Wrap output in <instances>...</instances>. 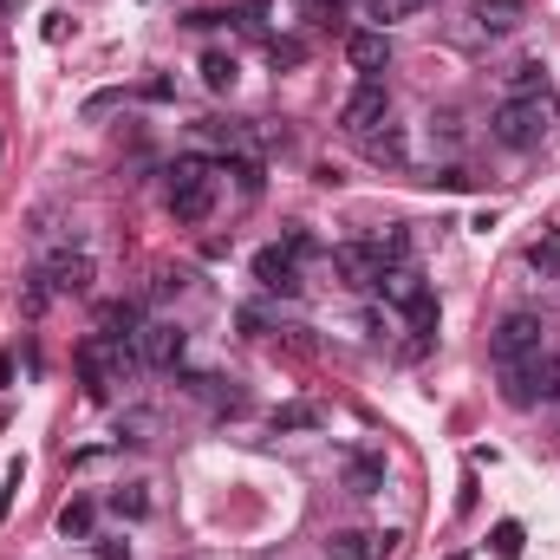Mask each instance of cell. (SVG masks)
<instances>
[{
  "mask_svg": "<svg viewBox=\"0 0 560 560\" xmlns=\"http://www.w3.org/2000/svg\"><path fill=\"white\" fill-rule=\"evenodd\" d=\"M202 85H209V92H235V59L209 46V52H202Z\"/></svg>",
  "mask_w": 560,
  "mask_h": 560,
  "instance_id": "18",
  "label": "cell"
},
{
  "mask_svg": "<svg viewBox=\"0 0 560 560\" xmlns=\"http://www.w3.org/2000/svg\"><path fill=\"white\" fill-rule=\"evenodd\" d=\"M92 522H98L92 502H66V509H59V535H66V541H92Z\"/></svg>",
  "mask_w": 560,
  "mask_h": 560,
  "instance_id": "17",
  "label": "cell"
},
{
  "mask_svg": "<svg viewBox=\"0 0 560 560\" xmlns=\"http://www.w3.org/2000/svg\"><path fill=\"white\" fill-rule=\"evenodd\" d=\"M332 268L352 280V287H372V280L385 275V261H378L372 242H346V248H332Z\"/></svg>",
  "mask_w": 560,
  "mask_h": 560,
  "instance_id": "9",
  "label": "cell"
},
{
  "mask_svg": "<svg viewBox=\"0 0 560 560\" xmlns=\"http://www.w3.org/2000/svg\"><path fill=\"white\" fill-rule=\"evenodd\" d=\"M528 268H535V275H555L560 268V229H548L541 242H528Z\"/></svg>",
  "mask_w": 560,
  "mask_h": 560,
  "instance_id": "20",
  "label": "cell"
},
{
  "mask_svg": "<svg viewBox=\"0 0 560 560\" xmlns=\"http://www.w3.org/2000/svg\"><path fill=\"white\" fill-rule=\"evenodd\" d=\"M482 33H515L522 20H528V0H476V13H469Z\"/></svg>",
  "mask_w": 560,
  "mask_h": 560,
  "instance_id": "12",
  "label": "cell"
},
{
  "mask_svg": "<svg viewBox=\"0 0 560 560\" xmlns=\"http://www.w3.org/2000/svg\"><path fill=\"white\" fill-rule=\"evenodd\" d=\"M430 131H436V138H443V143H456V138H463V125H456L450 112H443V118H430Z\"/></svg>",
  "mask_w": 560,
  "mask_h": 560,
  "instance_id": "25",
  "label": "cell"
},
{
  "mask_svg": "<svg viewBox=\"0 0 560 560\" xmlns=\"http://www.w3.org/2000/svg\"><path fill=\"white\" fill-rule=\"evenodd\" d=\"M535 398H541V405H560V346H555V352H541V378H535Z\"/></svg>",
  "mask_w": 560,
  "mask_h": 560,
  "instance_id": "21",
  "label": "cell"
},
{
  "mask_svg": "<svg viewBox=\"0 0 560 560\" xmlns=\"http://www.w3.org/2000/svg\"><path fill=\"white\" fill-rule=\"evenodd\" d=\"M502 85H509V98H548V66L541 59H515L502 72Z\"/></svg>",
  "mask_w": 560,
  "mask_h": 560,
  "instance_id": "13",
  "label": "cell"
},
{
  "mask_svg": "<svg viewBox=\"0 0 560 560\" xmlns=\"http://www.w3.org/2000/svg\"><path fill=\"white\" fill-rule=\"evenodd\" d=\"M20 7H26V0H0V26H7V20H13Z\"/></svg>",
  "mask_w": 560,
  "mask_h": 560,
  "instance_id": "27",
  "label": "cell"
},
{
  "mask_svg": "<svg viewBox=\"0 0 560 560\" xmlns=\"http://www.w3.org/2000/svg\"><path fill=\"white\" fill-rule=\"evenodd\" d=\"M275 430H319V411H313V405H280Z\"/></svg>",
  "mask_w": 560,
  "mask_h": 560,
  "instance_id": "23",
  "label": "cell"
},
{
  "mask_svg": "<svg viewBox=\"0 0 560 560\" xmlns=\"http://www.w3.org/2000/svg\"><path fill=\"white\" fill-rule=\"evenodd\" d=\"M112 105H118V92H98V98H85V118H105Z\"/></svg>",
  "mask_w": 560,
  "mask_h": 560,
  "instance_id": "26",
  "label": "cell"
},
{
  "mask_svg": "<svg viewBox=\"0 0 560 560\" xmlns=\"http://www.w3.org/2000/svg\"><path fill=\"white\" fill-rule=\"evenodd\" d=\"M326 555L332 560H378V555H392V535H332Z\"/></svg>",
  "mask_w": 560,
  "mask_h": 560,
  "instance_id": "15",
  "label": "cell"
},
{
  "mask_svg": "<svg viewBox=\"0 0 560 560\" xmlns=\"http://www.w3.org/2000/svg\"><path fill=\"white\" fill-rule=\"evenodd\" d=\"M385 118H392V92H385L378 79H372V85H359V92L346 98V112H339V125H346L352 138H365V131H378Z\"/></svg>",
  "mask_w": 560,
  "mask_h": 560,
  "instance_id": "5",
  "label": "cell"
},
{
  "mask_svg": "<svg viewBox=\"0 0 560 560\" xmlns=\"http://www.w3.org/2000/svg\"><path fill=\"white\" fill-rule=\"evenodd\" d=\"M255 280L268 293H300V255L293 248H261L255 255Z\"/></svg>",
  "mask_w": 560,
  "mask_h": 560,
  "instance_id": "8",
  "label": "cell"
},
{
  "mask_svg": "<svg viewBox=\"0 0 560 560\" xmlns=\"http://www.w3.org/2000/svg\"><path fill=\"white\" fill-rule=\"evenodd\" d=\"M522 522H495V535H489V548H495V560H522Z\"/></svg>",
  "mask_w": 560,
  "mask_h": 560,
  "instance_id": "22",
  "label": "cell"
},
{
  "mask_svg": "<svg viewBox=\"0 0 560 560\" xmlns=\"http://www.w3.org/2000/svg\"><path fill=\"white\" fill-rule=\"evenodd\" d=\"M98 339H105V346H138L143 339V306L138 300H112V306L98 313Z\"/></svg>",
  "mask_w": 560,
  "mask_h": 560,
  "instance_id": "7",
  "label": "cell"
},
{
  "mask_svg": "<svg viewBox=\"0 0 560 560\" xmlns=\"http://www.w3.org/2000/svg\"><path fill=\"white\" fill-rule=\"evenodd\" d=\"M423 0H365V20L385 33V26H398V20H418Z\"/></svg>",
  "mask_w": 560,
  "mask_h": 560,
  "instance_id": "16",
  "label": "cell"
},
{
  "mask_svg": "<svg viewBox=\"0 0 560 560\" xmlns=\"http://www.w3.org/2000/svg\"><path fill=\"white\" fill-rule=\"evenodd\" d=\"M215 209V176H209V156H183L170 170V215L176 222H202Z\"/></svg>",
  "mask_w": 560,
  "mask_h": 560,
  "instance_id": "1",
  "label": "cell"
},
{
  "mask_svg": "<svg viewBox=\"0 0 560 560\" xmlns=\"http://www.w3.org/2000/svg\"><path fill=\"white\" fill-rule=\"evenodd\" d=\"M92 275H98V268H92V255H85V248H59V255H46V287H52V293H85V287H92Z\"/></svg>",
  "mask_w": 560,
  "mask_h": 560,
  "instance_id": "6",
  "label": "cell"
},
{
  "mask_svg": "<svg viewBox=\"0 0 560 560\" xmlns=\"http://www.w3.org/2000/svg\"><path fill=\"white\" fill-rule=\"evenodd\" d=\"M489 352H495V372H509V365H535V359H541V313H522V306H515V313L495 326Z\"/></svg>",
  "mask_w": 560,
  "mask_h": 560,
  "instance_id": "2",
  "label": "cell"
},
{
  "mask_svg": "<svg viewBox=\"0 0 560 560\" xmlns=\"http://www.w3.org/2000/svg\"><path fill=\"white\" fill-rule=\"evenodd\" d=\"M346 482H352V495L385 489V456H378V450H352V456H346Z\"/></svg>",
  "mask_w": 560,
  "mask_h": 560,
  "instance_id": "14",
  "label": "cell"
},
{
  "mask_svg": "<svg viewBox=\"0 0 560 560\" xmlns=\"http://www.w3.org/2000/svg\"><path fill=\"white\" fill-rule=\"evenodd\" d=\"M359 150H365L372 163H411V143H405V125H392V118H385L378 131H365V138H359Z\"/></svg>",
  "mask_w": 560,
  "mask_h": 560,
  "instance_id": "11",
  "label": "cell"
},
{
  "mask_svg": "<svg viewBox=\"0 0 560 560\" xmlns=\"http://www.w3.org/2000/svg\"><path fill=\"white\" fill-rule=\"evenodd\" d=\"M183 352H189V332H183V326H170V319H150V326H143V339H138L143 365L176 372V365H183Z\"/></svg>",
  "mask_w": 560,
  "mask_h": 560,
  "instance_id": "4",
  "label": "cell"
},
{
  "mask_svg": "<svg viewBox=\"0 0 560 560\" xmlns=\"http://www.w3.org/2000/svg\"><path fill=\"white\" fill-rule=\"evenodd\" d=\"M112 515H131V522H143V515H150V482L118 489V495H112Z\"/></svg>",
  "mask_w": 560,
  "mask_h": 560,
  "instance_id": "19",
  "label": "cell"
},
{
  "mask_svg": "<svg viewBox=\"0 0 560 560\" xmlns=\"http://www.w3.org/2000/svg\"><path fill=\"white\" fill-rule=\"evenodd\" d=\"M346 59H352L359 72H385V66H392V39H385L378 26H359V33L346 39Z\"/></svg>",
  "mask_w": 560,
  "mask_h": 560,
  "instance_id": "10",
  "label": "cell"
},
{
  "mask_svg": "<svg viewBox=\"0 0 560 560\" xmlns=\"http://www.w3.org/2000/svg\"><path fill=\"white\" fill-rule=\"evenodd\" d=\"M20 476H26V463L13 456V463H7V489H0V509H13V489H20Z\"/></svg>",
  "mask_w": 560,
  "mask_h": 560,
  "instance_id": "24",
  "label": "cell"
},
{
  "mask_svg": "<svg viewBox=\"0 0 560 560\" xmlns=\"http://www.w3.org/2000/svg\"><path fill=\"white\" fill-rule=\"evenodd\" d=\"M541 125H548L541 98H502L495 118H489V138L509 143V150H528V143H541Z\"/></svg>",
  "mask_w": 560,
  "mask_h": 560,
  "instance_id": "3",
  "label": "cell"
}]
</instances>
